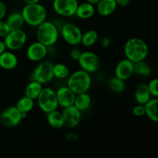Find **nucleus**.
<instances>
[{"instance_id": "f257e3e1", "label": "nucleus", "mask_w": 158, "mask_h": 158, "mask_svg": "<svg viewBox=\"0 0 158 158\" xmlns=\"http://www.w3.org/2000/svg\"><path fill=\"white\" fill-rule=\"evenodd\" d=\"M123 52L127 60L132 63H137L146 60L149 53V47L143 40L134 37L125 43Z\"/></svg>"}, {"instance_id": "f03ea898", "label": "nucleus", "mask_w": 158, "mask_h": 158, "mask_svg": "<svg viewBox=\"0 0 158 158\" xmlns=\"http://www.w3.org/2000/svg\"><path fill=\"white\" fill-rule=\"evenodd\" d=\"M25 23L32 27H36L47 18V10L46 7L38 3L26 4L21 12Z\"/></svg>"}, {"instance_id": "7ed1b4c3", "label": "nucleus", "mask_w": 158, "mask_h": 158, "mask_svg": "<svg viewBox=\"0 0 158 158\" xmlns=\"http://www.w3.org/2000/svg\"><path fill=\"white\" fill-rule=\"evenodd\" d=\"M66 84L76 94L87 93L91 87L92 78L89 73L80 69L69 74Z\"/></svg>"}, {"instance_id": "20e7f679", "label": "nucleus", "mask_w": 158, "mask_h": 158, "mask_svg": "<svg viewBox=\"0 0 158 158\" xmlns=\"http://www.w3.org/2000/svg\"><path fill=\"white\" fill-rule=\"evenodd\" d=\"M37 41L47 47L54 46L59 40L60 32L57 26L52 22L44 21L36 26Z\"/></svg>"}, {"instance_id": "39448f33", "label": "nucleus", "mask_w": 158, "mask_h": 158, "mask_svg": "<svg viewBox=\"0 0 158 158\" xmlns=\"http://www.w3.org/2000/svg\"><path fill=\"white\" fill-rule=\"evenodd\" d=\"M36 100L40 109L46 114L57 110L59 106L56 91L50 87H43Z\"/></svg>"}, {"instance_id": "423d86ee", "label": "nucleus", "mask_w": 158, "mask_h": 158, "mask_svg": "<svg viewBox=\"0 0 158 158\" xmlns=\"http://www.w3.org/2000/svg\"><path fill=\"white\" fill-rule=\"evenodd\" d=\"M53 64L49 61H40L30 75V81H37L41 84L50 83L54 79Z\"/></svg>"}, {"instance_id": "0eeeda50", "label": "nucleus", "mask_w": 158, "mask_h": 158, "mask_svg": "<svg viewBox=\"0 0 158 158\" xmlns=\"http://www.w3.org/2000/svg\"><path fill=\"white\" fill-rule=\"evenodd\" d=\"M83 32L77 25L72 23H65L60 29V35L63 40L70 46H78L81 42Z\"/></svg>"}, {"instance_id": "6e6552de", "label": "nucleus", "mask_w": 158, "mask_h": 158, "mask_svg": "<svg viewBox=\"0 0 158 158\" xmlns=\"http://www.w3.org/2000/svg\"><path fill=\"white\" fill-rule=\"evenodd\" d=\"M27 41V34L23 29L11 30L4 37L6 49L10 51H17L22 49Z\"/></svg>"}, {"instance_id": "1a4fd4ad", "label": "nucleus", "mask_w": 158, "mask_h": 158, "mask_svg": "<svg viewBox=\"0 0 158 158\" xmlns=\"http://www.w3.org/2000/svg\"><path fill=\"white\" fill-rule=\"evenodd\" d=\"M77 62L80 69L89 74L97 72L100 66V60L98 55L92 51L82 52L81 56Z\"/></svg>"}, {"instance_id": "9d476101", "label": "nucleus", "mask_w": 158, "mask_h": 158, "mask_svg": "<svg viewBox=\"0 0 158 158\" xmlns=\"http://www.w3.org/2000/svg\"><path fill=\"white\" fill-rule=\"evenodd\" d=\"M78 4L77 0H53L52 7L59 15L71 17L75 15Z\"/></svg>"}, {"instance_id": "9b49d317", "label": "nucleus", "mask_w": 158, "mask_h": 158, "mask_svg": "<svg viewBox=\"0 0 158 158\" xmlns=\"http://www.w3.org/2000/svg\"><path fill=\"white\" fill-rule=\"evenodd\" d=\"M23 120L22 113L16 108V106H9L2 112L0 115V121L2 124L7 127H13L20 123Z\"/></svg>"}, {"instance_id": "f8f14e48", "label": "nucleus", "mask_w": 158, "mask_h": 158, "mask_svg": "<svg viewBox=\"0 0 158 158\" xmlns=\"http://www.w3.org/2000/svg\"><path fill=\"white\" fill-rule=\"evenodd\" d=\"M81 111L79 110L73 105L63 108L62 114L64 120V127H66L69 129L77 127L81 121Z\"/></svg>"}, {"instance_id": "ddd939ff", "label": "nucleus", "mask_w": 158, "mask_h": 158, "mask_svg": "<svg viewBox=\"0 0 158 158\" xmlns=\"http://www.w3.org/2000/svg\"><path fill=\"white\" fill-rule=\"evenodd\" d=\"M47 46L36 41L31 43L26 49V57L32 62H40L47 56Z\"/></svg>"}, {"instance_id": "4468645a", "label": "nucleus", "mask_w": 158, "mask_h": 158, "mask_svg": "<svg viewBox=\"0 0 158 158\" xmlns=\"http://www.w3.org/2000/svg\"><path fill=\"white\" fill-rule=\"evenodd\" d=\"M59 106L63 108L73 106L77 94L67 86H61L56 91Z\"/></svg>"}, {"instance_id": "2eb2a0df", "label": "nucleus", "mask_w": 158, "mask_h": 158, "mask_svg": "<svg viewBox=\"0 0 158 158\" xmlns=\"http://www.w3.org/2000/svg\"><path fill=\"white\" fill-rule=\"evenodd\" d=\"M134 74V63L127 59L120 60L115 68V76L121 80H127Z\"/></svg>"}, {"instance_id": "dca6fc26", "label": "nucleus", "mask_w": 158, "mask_h": 158, "mask_svg": "<svg viewBox=\"0 0 158 158\" xmlns=\"http://www.w3.org/2000/svg\"><path fill=\"white\" fill-rule=\"evenodd\" d=\"M18 65V57L12 51H5L0 55V67L6 70H12Z\"/></svg>"}, {"instance_id": "f3484780", "label": "nucleus", "mask_w": 158, "mask_h": 158, "mask_svg": "<svg viewBox=\"0 0 158 158\" xmlns=\"http://www.w3.org/2000/svg\"><path fill=\"white\" fill-rule=\"evenodd\" d=\"M97 11L101 16H109L117 9L115 0H100L97 5Z\"/></svg>"}, {"instance_id": "a211bd4d", "label": "nucleus", "mask_w": 158, "mask_h": 158, "mask_svg": "<svg viewBox=\"0 0 158 158\" xmlns=\"http://www.w3.org/2000/svg\"><path fill=\"white\" fill-rule=\"evenodd\" d=\"M95 12L96 9L94 5L87 2H84L78 4L75 15L77 18L81 19H88L94 16Z\"/></svg>"}, {"instance_id": "6ab92c4d", "label": "nucleus", "mask_w": 158, "mask_h": 158, "mask_svg": "<svg viewBox=\"0 0 158 158\" xmlns=\"http://www.w3.org/2000/svg\"><path fill=\"white\" fill-rule=\"evenodd\" d=\"M134 98L138 104L144 105L151 99V95L146 83H140L134 90Z\"/></svg>"}, {"instance_id": "aec40b11", "label": "nucleus", "mask_w": 158, "mask_h": 158, "mask_svg": "<svg viewBox=\"0 0 158 158\" xmlns=\"http://www.w3.org/2000/svg\"><path fill=\"white\" fill-rule=\"evenodd\" d=\"M46 119L49 126L53 129H62L64 127V120H63V114L58 110L46 114Z\"/></svg>"}, {"instance_id": "412c9836", "label": "nucleus", "mask_w": 158, "mask_h": 158, "mask_svg": "<svg viewBox=\"0 0 158 158\" xmlns=\"http://www.w3.org/2000/svg\"><path fill=\"white\" fill-rule=\"evenodd\" d=\"M145 115L154 123L158 122V99L152 97L144 104Z\"/></svg>"}, {"instance_id": "4be33fe9", "label": "nucleus", "mask_w": 158, "mask_h": 158, "mask_svg": "<svg viewBox=\"0 0 158 158\" xmlns=\"http://www.w3.org/2000/svg\"><path fill=\"white\" fill-rule=\"evenodd\" d=\"M6 22L10 28V30L23 29V27L26 24L21 12H14L9 14L6 18Z\"/></svg>"}, {"instance_id": "5701e85b", "label": "nucleus", "mask_w": 158, "mask_h": 158, "mask_svg": "<svg viewBox=\"0 0 158 158\" xmlns=\"http://www.w3.org/2000/svg\"><path fill=\"white\" fill-rule=\"evenodd\" d=\"M91 103H92V99H91L90 95L88 94V92L83 93V94L76 95L73 106L77 107L79 110L83 112V111L89 109Z\"/></svg>"}, {"instance_id": "b1692460", "label": "nucleus", "mask_w": 158, "mask_h": 158, "mask_svg": "<svg viewBox=\"0 0 158 158\" xmlns=\"http://www.w3.org/2000/svg\"><path fill=\"white\" fill-rule=\"evenodd\" d=\"M99 40L98 32L94 29H89L83 32L81 37L80 44L84 46L85 47H90L95 45Z\"/></svg>"}, {"instance_id": "393cba45", "label": "nucleus", "mask_w": 158, "mask_h": 158, "mask_svg": "<svg viewBox=\"0 0 158 158\" xmlns=\"http://www.w3.org/2000/svg\"><path fill=\"white\" fill-rule=\"evenodd\" d=\"M43 87V84L39 82L30 81V83L26 86L25 89V96L34 100H36Z\"/></svg>"}, {"instance_id": "a878e982", "label": "nucleus", "mask_w": 158, "mask_h": 158, "mask_svg": "<svg viewBox=\"0 0 158 158\" xmlns=\"http://www.w3.org/2000/svg\"><path fill=\"white\" fill-rule=\"evenodd\" d=\"M34 105H35L34 100L24 96V97H21L17 101L15 106H16L17 109L21 113L29 114V112H31L32 110V109L34 107Z\"/></svg>"}, {"instance_id": "bb28decb", "label": "nucleus", "mask_w": 158, "mask_h": 158, "mask_svg": "<svg viewBox=\"0 0 158 158\" xmlns=\"http://www.w3.org/2000/svg\"><path fill=\"white\" fill-rule=\"evenodd\" d=\"M52 70H53L54 78L59 79V80H66L70 74L68 66L62 63L54 64Z\"/></svg>"}, {"instance_id": "cd10ccee", "label": "nucleus", "mask_w": 158, "mask_h": 158, "mask_svg": "<svg viewBox=\"0 0 158 158\" xmlns=\"http://www.w3.org/2000/svg\"><path fill=\"white\" fill-rule=\"evenodd\" d=\"M152 73V69L151 66L145 60L134 63V73L142 77H148Z\"/></svg>"}, {"instance_id": "c85d7f7f", "label": "nucleus", "mask_w": 158, "mask_h": 158, "mask_svg": "<svg viewBox=\"0 0 158 158\" xmlns=\"http://www.w3.org/2000/svg\"><path fill=\"white\" fill-rule=\"evenodd\" d=\"M108 85H109L110 89L115 94H120V93L123 92L125 87H126L124 80L118 78L116 76L110 79L109 82H108Z\"/></svg>"}, {"instance_id": "c756f323", "label": "nucleus", "mask_w": 158, "mask_h": 158, "mask_svg": "<svg viewBox=\"0 0 158 158\" xmlns=\"http://www.w3.org/2000/svg\"><path fill=\"white\" fill-rule=\"evenodd\" d=\"M148 88L149 89V92L152 97H158V80L157 78L152 79L151 81L148 83Z\"/></svg>"}, {"instance_id": "7c9ffc66", "label": "nucleus", "mask_w": 158, "mask_h": 158, "mask_svg": "<svg viewBox=\"0 0 158 158\" xmlns=\"http://www.w3.org/2000/svg\"><path fill=\"white\" fill-rule=\"evenodd\" d=\"M10 31V28L8 26L6 20H0V37L4 38Z\"/></svg>"}, {"instance_id": "2f4dec72", "label": "nucleus", "mask_w": 158, "mask_h": 158, "mask_svg": "<svg viewBox=\"0 0 158 158\" xmlns=\"http://www.w3.org/2000/svg\"><path fill=\"white\" fill-rule=\"evenodd\" d=\"M133 114H134L135 117H143V116L145 115L144 105L138 104V103H137V106H135L133 108Z\"/></svg>"}, {"instance_id": "473e14b6", "label": "nucleus", "mask_w": 158, "mask_h": 158, "mask_svg": "<svg viewBox=\"0 0 158 158\" xmlns=\"http://www.w3.org/2000/svg\"><path fill=\"white\" fill-rule=\"evenodd\" d=\"M82 54V51L80 49H77V48H74V49H72L69 52V57L72 59L74 61H78L79 59L80 58Z\"/></svg>"}, {"instance_id": "72a5a7b5", "label": "nucleus", "mask_w": 158, "mask_h": 158, "mask_svg": "<svg viewBox=\"0 0 158 158\" xmlns=\"http://www.w3.org/2000/svg\"><path fill=\"white\" fill-rule=\"evenodd\" d=\"M100 46H101L102 47L106 49V48L110 47V46L111 44L110 39L108 36H106V35H105V36H103L101 39H100Z\"/></svg>"}, {"instance_id": "f704fd0d", "label": "nucleus", "mask_w": 158, "mask_h": 158, "mask_svg": "<svg viewBox=\"0 0 158 158\" xmlns=\"http://www.w3.org/2000/svg\"><path fill=\"white\" fill-rule=\"evenodd\" d=\"M7 13V6L3 2L0 1V20L4 19Z\"/></svg>"}, {"instance_id": "c9c22d12", "label": "nucleus", "mask_w": 158, "mask_h": 158, "mask_svg": "<svg viewBox=\"0 0 158 158\" xmlns=\"http://www.w3.org/2000/svg\"><path fill=\"white\" fill-rule=\"evenodd\" d=\"M65 139H66V140H67V141L69 142H74L77 141V140H78V136H77L75 133L69 132L66 134Z\"/></svg>"}, {"instance_id": "e433bc0d", "label": "nucleus", "mask_w": 158, "mask_h": 158, "mask_svg": "<svg viewBox=\"0 0 158 158\" xmlns=\"http://www.w3.org/2000/svg\"><path fill=\"white\" fill-rule=\"evenodd\" d=\"M117 6L120 7H127L130 4V0H115Z\"/></svg>"}, {"instance_id": "4c0bfd02", "label": "nucleus", "mask_w": 158, "mask_h": 158, "mask_svg": "<svg viewBox=\"0 0 158 158\" xmlns=\"http://www.w3.org/2000/svg\"><path fill=\"white\" fill-rule=\"evenodd\" d=\"M6 46L5 45L4 41H0V55L6 50Z\"/></svg>"}, {"instance_id": "58836bf2", "label": "nucleus", "mask_w": 158, "mask_h": 158, "mask_svg": "<svg viewBox=\"0 0 158 158\" xmlns=\"http://www.w3.org/2000/svg\"><path fill=\"white\" fill-rule=\"evenodd\" d=\"M41 0H23L25 4H32V3H38Z\"/></svg>"}, {"instance_id": "ea45409f", "label": "nucleus", "mask_w": 158, "mask_h": 158, "mask_svg": "<svg viewBox=\"0 0 158 158\" xmlns=\"http://www.w3.org/2000/svg\"><path fill=\"white\" fill-rule=\"evenodd\" d=\"M100 1V0H86V2H87L90 3V4L94 5V6H96V5L98 3V2Z\"/></svg>"}, {"instance_id": "a19ab883", "label": "nucleus", "mask_w": 158, "mask_h": 158, "mask_svg": "<svg viewBox=\"0 0 158 158\" xmlns=\"http://www.w3.org/2000/svg\"><path fill=\"white\" fill-rule=\"evenodd\" d=\"M0 94H1V90H0Z\"/></svg>"}]
</instances>
